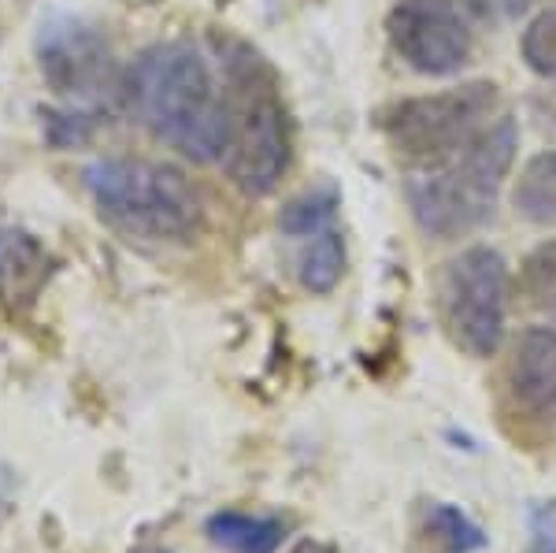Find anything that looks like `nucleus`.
Masks as SVG:
<instances>
[{"instance_id": "1", "label": "nucleus", "mask_w": 556, "mask_h": 553, "mask_svg": "<svg viewBox=\"0 0 556 553\" xmlns=\"http://www.w3.org/2000/svg\"><path fill=\"white\" fill-rule=\"evenodd\" d=\"M127 97L138 120L182 156L208 164L227 149L223 83L193 45L172 41L141 52L127 71Z\"/></svg>"}, {"instance_id": "15", "label": "nucleus", "mask_w": 556, "mask_h": 553, "mask_svg": "<svg viewBox=\"0 0 556 553\" xmlns=\"http://www.w3.org/2000/svg\"><path fill=\"white\" fill-rule=\"evenodd\" d=\"M338 204H342V193H338L334 186L304 190L301 198H293L282 212H278V227L293 238L319 235V230H327L330 219L338 216Z\"/></svg>"}, {"instance_id": "19", "label": "nucleus", "mask_w": 556, "mask_h": 553, "mask_svg": "<svg viewBox=\"0 0 556 553\" xmlns=\"http://www.w3.org/2000/svg\"><path fill=\"white\" fill-rule=\"evenodd\" d=\"M531 550L527 553H556V502H538L531 510Z\"/></svg>"}, {"instance_id": "13", "label": "nucleus", "mask_w": 556, "mask_h": 553, "mask_svg": "<svg viewBox=\"0 0 556 553\" xmlns=\"http://www.w3.org/2000/svg\"><path fill=\"white\" fill-rule=\"evenodd\" d=\"M516 212L538 227H556V149L527 160L513 190Z\"/></svg>"}, {"instance_id": "10", "label": "nucleus", "mask_w": 556, "mask_h": 553, "mask_svg": "<svg viewBox=\"0 0 556 553\" xmlns=\"http://www.w3.org/2000/svg\"><path fill=\"white\" fill-rule=\"evenodd\" d=\"M52 275L45 246L20 227H0V305L20 316L38 301Z\"/></svg>"}, {"instance_id": "11", "label": "nucleus", "mask_w": 556, "mask_h": 553, "mask_svg": "<svg viewBox=\"0 0 556 553\" xmlns=\"http://www.w3.org/2000/svg\"><path fill=\"white\" fill-rule=\"evenodd\" d=\"M204 535H208L212 546H219L227 553H275L286 539V524L275 520V516L223 510L208 516Z\"/></svg>"}, {"instance_id": "5", "label": "nucleus", "mask_w": 556, "mask_h": 553, "mask_svg": "<svg viewBox=\"0 0 556 553\" xmlns=\"http://www.w3.org/2000/svg\"><path fill=\"white\" fill-rule=\"evenodd\" d=\"M497 104L493 83H464L442 93L405 97L379 112V130L408 167H430L453 156L490 123Z\"/></svg>"}, {"instance_id": "7", "label": "nucleus", "mask_w": 556, "mask_h": 553, "mask_svg": "<svg viewBox=\"0 0 556 553\" xmlns=\"http://www.w3.org/2000/svg\"><path fill=\"white\" fill-rule=\"evenodd\" d=\"M41 78L67 101L104 104L115 93H127V75H119L108 41L93 26L60 15L38 34Z\"/></svg>"}, {"instance_id": "12", "label": "nucleus", "mask_w": 556, "mask_h": 553, "mask_svg": "<svg viewBox=\"0 0 556 553\" xmlns=\"http://www.w3.org/2000/svg\"><path fill=\"white\" fill-rule=\"evenodd\" d=\"M416 535L427 553H479L490 542L486 531L450 502H427L419 510Z\"/></svg>"}, {"instance_id": "6", "label": "nucleus", "mask_w": 556, "mask_h": 553, "mask_svg": "<svg viewBox=\"0 0 556 553\" xmlns=\"http://www.w3.org/2000/svg\"><path fill=\"white\" fill-rule=\"evenodd\" d=\"M438 309H442L445 331L464 353H497L508 316L505 256L490 246H471L460 256H453L438 279Z\"/></svg>"}, {"instance_id": "18", "label": "nucleus", "mask_w": 556, "mask_h": 553, "mask_svg": "<svg viewBox=\"0 0 556 553\" xmlns=\"http://www.w3.org/2000/svg\"><path fill=\"white\" fill-rule=\"evenodd\" d=\"M93 112H41V127H45V141L56 149H71L83 146L93 134Z\"/></svg>"}, {"instance_id": "4", "label": "nucleus", "mask_w": 556, "mask_h": 553, "mask_svg": "<svg viewBox=\"0 0 556 553\" xmlns=\"http://www.w3.org/2000/svg\"><path fill=\"white\" fill-rule=\"evenodd\" d=\"M83 183L108 227L138 242H190L201 230V198L172 164L104 156L83 172Z\"/></svg>"}, {"instance_id": "21", "label": "nucleus", "mask_w": 556, "mask_h": 553, "mask_svg": "<svg viewBox=\"0 0 556 553\" xmlns=\"http://www.w3.org/2000/svg\"><path fill=\"white\" fill-rule=\"evenodd\" d=\"M290 553H334V546H327V542H316V539H304Z\"/></svg>"}, {"instance_id": "20", "label": "nucleus", "mask_w": 556, "mask_h": 553, "mask_svg": "<svg viewBox=\"0 0 556 553\" xmlns=\"http://www.w3.org/2000/svg\"><path fill=\"white\" fill-rule=\"evenodd\" d=\"M468 4L490 23H513L531 8V0H468Z\"/></svg>"}, {"instance_id": "16", "label": "nucleus", "mask_w": 556, "mask_h": 553, "mask_svg": "<svg viewBox=\"0 0 556 553\" xmlns=\"http://www.w3.org/2000/svg\"><path fill=\"white\" fill-rule=\"evenodd\" d=\"M519 290H523L527 305L553 309L556 305V238L534 246L519 267Z\"/></svg>"}, {"instance_id": "2", "label": "nucleus", "mask_w": 556, "mask_h": 553, "mask_svg": "<svg viewBox=\"0 0 556 553\" xmlns=\"http://www.w3.org/2000/svg\"><path fill=\"white\" fill-rule=\"evenodd\" d=\"M519 127L513 115L486 123L464 149L430 167H412L405 198L412 219L430 238H464L493 216V204L516 164Z\"/></svg>"}, {"instance_id": "14", "label": "nucleus", "mask_w": 556, "mask_h": 553, "mask_svg": "<svg viewBox=\"0 0 556 553\" xmlns=\"http://www.w3.org/2000/svg\"><path fill=\"white\" fill-rule=\"evenodd\" d=\"M345 272V246L334 230H319L312 235L308 249L301 253L298 261V275H301V287L312 293H330L342 282Z\"/></svg>"}, {"instance_id": "3", "label": "nucleus", "mask_w": 556, "mask_h": 553, "mask_svg": "<svg viewBox=\"0 0 556 553\" xmlns=\"http://www.w3.org/2000/svg\"><path fill=\"white\" fill-rule=\"evenodd\" d=\"M227 149L223 164L249 198H264L290 167V115L282 86L264 56L245 41H219Z\"/></svg>"}, {"instance_id": "9", "label": "nucleus", "mask_w": 556, "mask_h": 553, "mask_svg": "<svg viewBox=\"0 0 556 553\" xmlns=\"http://www.w3.org/2000/svg\"><path fill=\"white\" fill-rule=\"evenodd\" d=\"M505 387L523 420L556 424V327H527L508 356Z\"/></svg>"}, {"instance_id": "17", "label": "nucleus", "mask_w": 556, "mask_h": 553, "mask_svg": "<svg viewBox=\"0 0 556 553\" xmlns=\"http://www.w3.org/2000/svg\"><path fill=\"white\" fill-rule=\"evenodd\" d=\"M523 64L542 78H556V8H545L542 15H534L519 41Z\"/></svg>"}, {"instance_id": "8", "label": "nucleus", "mask_w": 556, "mask_h": 553, "mask_svg": "<svg viewBox=\"0 0 556 553\" xmlns=\"http://www.w3.org/2000/svg\"><path fill=\"white\" fill-rule=\"evenodd\" d=\"M386 34L401 60L430 78L456 75L471 60V30L453 0H397L386 15Z\"/></svg>"}, {"instance_id": "22", "label": "nucleus", "mask_w": 556, "mask_h": 553, "mask_svg": "<svg viewBox=\"0 0 556 553\" xmlns=\"http://www.w3.org/2000/svg\"><path fill=\"white\" fill-rule=\"evenodd\" d=\"M149 553H164V550H149Z\"/></svg>"}]
</instances>
